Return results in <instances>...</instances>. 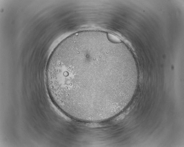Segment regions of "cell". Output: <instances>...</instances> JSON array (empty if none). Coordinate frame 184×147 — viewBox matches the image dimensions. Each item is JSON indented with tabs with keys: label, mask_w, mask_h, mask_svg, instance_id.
Returning a JSON list of instances; mask_svg holds the SVG:
<instances>
[{
	"label": "cell",
	"mask_w": 184,
	"mask_h": 147,
	"mask_svg": "<svg viewBox=\"0 0 184 147\" xmlns=\"http://www.w3.org/2000/svg\"><path fill=\"white\" fill-rule=\"evenodd\" d=\"M46 76L55 104L71 118L89 120L103 117L118 108L135 71L114 44L84 35L58 45L48 61Z\"/></svg>",
	"instance_id": "cell-1"
}]
</instances>
